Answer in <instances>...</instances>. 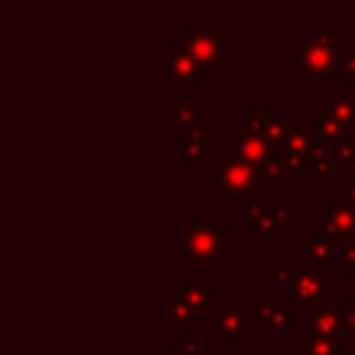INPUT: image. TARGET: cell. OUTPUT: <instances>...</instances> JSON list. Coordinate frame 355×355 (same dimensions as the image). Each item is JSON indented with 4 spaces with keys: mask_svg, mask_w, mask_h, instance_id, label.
<instances>
[{
    "mask_svg": "<svg viewBox=\"0 0 355 355\" xmlns=\"http://www.w3.org/2000/svg\"><path fill=\"white\" fill-rule=\"evenodd\" d=\"M175 248L180 256L198 266H222L224 261V229L217 222H193L178 232Z\"/></svg>",
    "mask_w": 355,
    "mask_h": 355,
    "instance_id": "1",
    "label": "cell"
},
{
    "mask_svg": "<svg viewBox=\"0 0 355 355\" xmlns=\"http://www.w3.org/2000/svg\"><path fill=\"white\" fill-rule=\"evenodd\" d=\"M209 185L224 198H248L258 190V166L248 163L239 153L224 156L222 163L209 168Z\"/></svg>",
    "mask_w": 355,
    "mask_h": 355,
    "instance_id": "2",
    "label": "cell"
},
{
    "mask_svg": "<svg viewBox=\"0 0 355 355\" xmlns=\"http://www.w3.org/2000/svg\"><path fill=\"white\" fill-rule=\"evenodd\" d=\"M297 64L304 76H343L340 44L334 42L329 30H321L300 46Z\"/></svg>",
    "mask_w": 355,
    "mask_h": 355,
    "instance_id": "3",
    "label": "cell"
},
{
    "mask_svg": "<svg viewBox=\"0 0 355 355\" xmlns=\"http://www.w3.org/2000/svg\"><path fill=\"white\" fill-rule=\"evenodd\" d=\"M290 295L295 300L297 309L309 311V314L329 311L331 304H334V280L326 277L316 263H309L306 268H302Z\"/></svg>",
    "mask_w": 355,
    "mask_h": 355,
    "instance_id": "4",
    "label": "cell"
},
{
    "mask_svg": "<svg viewBox=\"0 0 355 355\" xmlns=\"http://www.w3.org/2000/svg\"><path fill=\"white\" fill-rule=\"evenodd\" d=\"M180 49H185L202 69L212 71L214 66H222V59L234 51L232 44H224L222 37L212 30L207 20H202L195 32H178L175 35Z\"/></svg>",
    "mask_w": 355,
    "mask_h": 355,
    "instance_id": "5",
    "label": "cell"
},
{
    "mask_svg": "<svg viewBox=\"0 0 355 355\" xmlns=\"http://www.w3.org/2000/svg\"><path fill=\"white\" fill-rule=\"evenodd\" d=\"M319 224L331 243H355V209L345 205L340 195L331 200V207L319 212Z\"/></svg>",
    "mask_w": 355,
    "mask_h": 355,
    "instance_id": "6",
    "label": "cell"
},
{
    "mask_svg": "<svg viewBox=\"0 0 355 355\" xmlns=\"http://www.w3.org/2000/svg\"><path fill=\"white\" fill-rule=\"evenodd\" d=\"M209 329L227 345H239L256 331V321L248 319L241 309H209Z\"/></svg>",
    "mask_w": 355,
    "mask_h": 355,
    "instance_id": "7",
    "label": "cell"
},
{
    "mask_svg": "<svg viewBox=\"0 0 355 355\" xmlns=\"http://www.w3.org/2000/svg\"><path fill=\"white\" fill-rule=\"evenodd\" d=\"M232 144L239 156L246 158L253 166H263V163L282 156V144H275V141H270V139L261 137V134L246 132V129H243V132H234Z\"/></svg>",
    "mask_w": 355,
    "mask_h": 355,
    "instance_id": "8",
    "label": "cell"
},
{
    "mask_svg": "<svg viewBox=\"0 0 355 355\" xmlns=\"http://www.w3.org/2000/svg\"><path fill=\"white\" fill-rule=\"evenodd\" d=\"M256 311L268 331H285L287 326L300 319V311L290 304L287 297H277V300L256 297Z\"/></svg>",
    "mask_w": 355,
    "mask_h": 355,
    "instance_id": "9",
    "label": "cell"
},
{
    "mask_svg": "<svg viewBox=\"0 0 355 355\" xmlns=\"http://www.w3.org/2000/svg\"><path fill=\"white\" fill-rule=\"evenodd\" d=\"M166 69H168V73L175 78V83L180 85V88H198L200 80L212 73V71L195 64V59L185 49H178L175 54H168Z\"/></svg>",
    "mask_w": 355,
    "mask_h": 355,
    "instance_id": "10",
    "label": "cell"
},
{
    "mask_svg": "<svg viewBox=\"0 0 355 355\" xmlns=\"http://www.w3.org/2000/svg\"><path fill=\"white\" fill-rule=\"evenodd\" d=\"M243 124H246V132L261 134L270 141L282 144L287 122L277 117L275 110H243Z\"/></svg>",
    "mask_w": 355,
    "mask_h": 355,
    "instance_id": "11",
    "label": "cell"
},
{
    "mask_svg": "<svg viewBox=\"0 0 355 355\" xmlns=\"http://www.w3.org/2000/svg\"><path fill=\"white\" fill-rule=\"evenodd\" d=\"M309 334H311L309 338H324V340H336V343H343L345 331L340 329L338 309L309 314Z\"/></svg>",
    "mask_w": 355,
    "mask_h": 355,
    "instance_id": "12",
    "label": "cell"
},
{
    "mask_svg": "<svg viewBox=\"0 0 355 355\" xmlns=\"http://www.w3.org/2000/svg\"><path fill=\"white\" fill-rule=\"evenodd\" d=\"M290 217V202L285 198H277L272 202V207H268L261 217L253 222V227L258 229V234H263L266 243H275L277 241V224L285 222Z\"/></svg>",
    "mask_w": 355,
    "mask_h": 355,
    "instance_id": "13",
    "label": "cell"
},
{
    "mask_svg": "<svg viewBox=\"0 0 355 355\" xmlns=\"http://www.w3.org/2000/svg\"><path fill=\"white\" fill-rule=\"evenodd\" d=\"M311 134H319V122H287L285 137H282V148L285 151H304L311 148Z\"/></svg>",
    "mask_w": 355,
    "mask_h": 355,
    "instance_id": "14",
    "label": "cell"
},
{
    "mask_svg": "<svg viewBox=\"0 0 355 355\" xmlns=\"http://www.w3.org/2000/svg\"><path fill=\"white\" fill-rule=\"evenodd\" d=\"M178 297H180L185 304L193 306L195 311H200V309H207V306H209V300H212V290L202 285L200 275H190L188 280H185V285L180 287V295H178Z\"/></svg>",
    "mask_w": 355,
    "mask_h": 355,
    "instance_id": "15",
    "label": "cell"
},
{
    "mask_svg": "<svg viewBox=\"0 0 355 355\" xmlns=\"http://www.w3.org/2000/svg\"><path fill=\"white\" fill-rule=\"evenodd\" d=\"M168 319L175 321V326H178V331H180V334L188 336L190 334V324L198 319V311H195L190 304H185L180 297H171V300H168Z\"/></svg>",
    "mask_w": 355,
    "mask_h": 355,
    "instance_id": "16",
    "label": "cell"
},
{
    "mask_svg": "<svg viewBox=\"0 0 355 355\" xmlns=\"http://www.w3.org/2000/svg\"><path fill=\"white\" fill-rule=\"evenodd\" d=\"M200 100H178L175 103V129L180 134H188L200 122Z\"/></svg>",
    "mask_w": 355,
    "mask_h": 355,
    "instance_id": "17",
    "label": "cell"
},
{
    "mask_svg": "<svg viewBox=\"0 0 355 355\" xmlns=\"http://www.w3.org/2000/svg\"><path fill=\"white\" fill-rule=\"evenodd\" d=\"M319 107L324 110L326 114H334L338 117L343 124L348 127H355V100H334V98H321Z\"/></svg>",
    "mask_w": 355,
    "mask_h": 355,
    "instance_id": "18",
    "label": "cell"
},
{
    "mask_svg": "<svg viewBox=\"0 0 355 355\" xmlns=\"http://www.w3.org/2000/svg\"><path fill=\"white\" fill-rule=\"evenodd\" d=\"M285 175L287 173H285V161H282V156L272 158V161L258 166V188H275L277 180Z\"/></svg>",
    "mask_w": 355,
    "mask_h": 355,
    "instance_id": "19",
    "label": "cell"
},
{
    "mask_svg": "<svg viewBox=\"0 0 355 355\" xmlns=\"http://www.w3.org/2000/svg\"><path fill=\"white\" fill-rule=\"evenodd\" d=\"M331 253H334V243L326 239L324 232H309V263H331Z\"/></svg>",
    "mask_w": 355,
    "mask_h": 355,
    "instance_id": "20",
    "label": "cell"
},
{
    "mask_svg": "<svg viewBox=\"0 0 355 355\" xmlns=\"http://www.w3.org/2000/svg\"><path fill=\"white\" fill-rule=\"evenodd\" d=\"M348 129H355V127L343 124L338 117H334V114H324V117L319 119V137L331 144H340V139H343V134L348 132Z\"/></svg>",
    "mask_w": 355,
    "mask_h": 355,
    "instance_id": "21",
    "label": "cell"
},
{
    "mask_svg": "<svg viewBox=\"0 0 355 355\" xmlns=\"http://www.w3.org/2000/svg\"><path fill=\"white\" fill-rule=\"evenodd\" d=\"M297 350L302 355H340V343L324 340V338H309V340H300Z\"/></svg>",
    "mask_w": 355,
    "mask_h": 355,
    "instance_id": "22",
    "label": "cell"
},
{
    "mask_svg": "<svg viewBox=\"0 0 355 355\" xmlns=\"http://www.w3.org/2000/svg\"><path fill=\"white\" fill-rule=\"evenodd\" d=\"M300 272H302L300 266H285V263H282V266L275 268V282L280 287H285V290H292V285L297 282Z\"/></svg>",
    "mask_w": 355,
    "mask_h": 355,
    "instance_id": "23",
    "label": "cell"
},
{
    "mask_svg": "<svg viewBox=\"0 0 355 355\" xmlns=\"http://www.w3.org/2000/svg\"><path fill=\"white\" fill-rule=\"evenodd\" d=\"M285 151V148H282ZM282 161H285V173L292 175V173H300L302 168L309 163V153L304 151H285L282 153Z\"/></svg>",
    "mask_w": 355,
    "mask_h": 355,
    "instance_id": "24",
    "label": "cell"
},
{
    "mask_svg": "<svg viewBox=\"0 0 355 355\" xmlns=\"http://www.w3.org/2000/svg\"><path fill=\"white\" fill-rule=\"evenodd\" d=\"M178 153H183L188 161H200V158L209 153V144H195L185 139V141L178 144Z\"/></svg>",
    "mask_w": 355,
    "mask_h": 355,
    "instance_id": "25",
    "label": "cell"
},
{
    "mask_svg": "<svg viewBox=\"0 0 355 355\" xmlns=\"http://www.w3.org/2000/svg\"><path fill=\"white\" fill-rule=\"evenodd\" d=\"M309 166H311V173H314V175L326 178V175H331V173H334L336 158H334V153H331V156H316V158H311V161H309Z\"/></svg>",
    "mask_w": 355,
    "mask_h": 355,
    "instance_id": "26",
    "label": "cell"
},
{
    "mask_svg": "<svg viewBox=\"0 0 355 355\" xmlns=\"http://www.w3.org/2000/svg\"><path fill=\"white\" fill-rule=\"evenodd\" d=\"M200 340H202V336H200V331H190V334L185 336V338L175 345V353H180V355H193V353H198Z\"/></svg>",
    "mask_w": 355,
    "mask_h": 355,
    "instance_id": "27",
    "label": "cell"
},
{
    "mask_svg": "<svg viewBox=\"0 0 355 355\" xmlns=\"http://www.w3.org/2000/svg\"><path fill=\"white\" fill-rule=\"evenodd\" d=\"M266 209H268L266 200H246V205H243V219L246 222H256Z\"/></svg>",
    "mask_w": 355,
    "mask_h": 355,
    "instance_id": "28",
    "label": "cell"
},
{
    "mask_svg": "<svg viewBox=\"0 0 355 355\" xmlns=\"http://www.w3.org/2000/svg\"><path fill=\"white\" fill-rule=\"evenodd\" d=\"M209 122H205V119H200L198 124H195L193 129L188 132V141H195V144H209Z\"/></svg>",
    "mask_w": 355,
    "mask_h": 355,
    "instance_id": "29",
    "label": "cell"
},
{
    "mask_svg": "<svg viewBox=\"0 0 355 355\" xmlns=\"http://www.w3.org/2000/svg\"><path fill=\"white\" fill-rule=\"evenodd\" d=\"M340 56H343V76L355 73V42L340 44Z\"/></svg>",
    "mask_w": 355,
    "mask_h": 355,
    "instance_id": "30",
    "label": "cell"
},
{
    "mask_svg": "<svg viewBox=\"0 0 355 355\" xmlns=\"http://www.w3.org/2000/svg\"><path fill=\"white\" fill-rule=\"evenodd\" d=\"M334 158H336V166H345L350 158H355V146H348V144H336Z\"/></svg>",
    "mask_w": 355,
    "mask_h": 355,
    "instance_id": "31",
    "label": "cell"
},
{
    "mask_svg": "<svg viewBox=\"0 0 355 355\" xmlns=\"http://www.w3.org/2000/svg\"><path fill=\"white\" fill-rule=\"evenodd\" d=\"M338 316H340V329L355 331V306L353 309H338Z\"/></svg>",
    "mask_w": 355,
    "mask_h": 355,
    "instance_id": "32",
    "label": "cell"
},
{
    "mask_svg": "<svg viewBox=\"0 0 355 355\" xmlns=\"http://www.w3.org/2000/svg\"><path fill=\"white\" fill-rule=\"evenodd\" d=\"M340 198H343L345 205H350V207L355 209V185H345V188H340Z\"/></svg>",
    "mask_w": 355,
    "mask_h": 355,
    "instance_id": "33",
    "label": "cell"
},
{
    "mask_svg": "<svg viewBox=\"0 0 355 355\" xmlns=\"http://www.w3.org/2000/svg\"><path fill=\"white\" fill-rule=\"evenodd\" d=\"M343 266H355V243H350V246H343Z\"/></svg>",
    "mask_w": 355,
    "mask_h": 355,
    "instance_id": "34",
    "label": "cell"
},
{
    "mask_svg": "<svg viewBox=\"0 0 355 355\" xmlns=\"http://www.w3.org/2000/svg\"><path fill=\"white\" fill-rule=\"evenodd\" d=\"M340 171H343L345 178H355V158H350L345 166H340Z\"/></svg>",
    "mask_w": 355,
    "mask_h": 355,
    "instance_id": "35",
    "label": "cell"
},
{
    "mask_svg": "<svg viewBox=\"0 0 355 355\" xmlns=\"http://www.w3.org/2000/svg\"><path fill=\"white\" fill-rule=\"evenodd\" d=\"M348 355H355V345H353V350H350V353Z\"/></svg>",
    "mask_w": 355,
    "mask_h": 355,
    "instance_id": "36",
    "label": "cell"
},
{
    "mask_svg": "<svg viewBox=\"0 0 355 355\" xmlns=\"http://www.w3.org/2000/svg\"><path fill=\"white\" fill-rule=\"evenodd\" d=\"M168 355H180V353H168Z\"/></svg>",
    "mask_w": 355,
    "mask_h": 355,
    "instance_id": "37",
    "label": "cell"
},
{
    "mask_svg": "<svg viewBox=\"0 0 355 355\" xmlns=\"http://www.w3.org/2000/svg\"><path fill=\"white\" fill-rule=\"evenodd\" d=\"M353 287H355V282H353ZM353 297H355V292H353Z\"/></svg>",
    "mask_w": 355,
    "mask_h": 355,
    "instance_id": "38",
    "label": "cell"
},
{
    "mask_svg": "<svg viewBox=\"0 0 355 355\" xmlns=\"http://www.w3.org/2000/svg\"><path fill=\"white\" fill-rule=\"evenodd\" d=\"M353 42H355V35H353Z\"/></svg>",
    "mask_w": 355,
    "mask_h": 355,
    "instance_id": "39",
    "label": "cell"
}]
</instances>
